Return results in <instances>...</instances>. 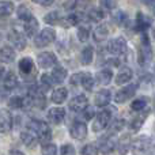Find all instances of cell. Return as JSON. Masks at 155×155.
Instances as JSON below:
<instances>
[{
    "label": "cell",
    "instance_id": "1",
    "mask_svg": "<svg viewBox=\"0 0 155 155\" xmlns=\"http://www.w3.org/2000/svg\"><path fill=\"white\" fill-rule=\"evenodd\" d=\"M155 150V142L148 136H142L131 144V151L134 155H147Z\"/></svg>",
    "mask_w": 155,
    "mask_h": 155
},
{
    "label": "cell",
    "instance_id": "2",
    "mask_svg": "<svg viewBox=\"0 0 155 155\" xmlns=\"http://www.w3.org/2000/svg\"><path fill=\"white\" fill-rule=\"evenodd\" d=\"M27 128L33 129V131L37 134L38 139H40L44 144L49 143V140H51V137H52V131H51V127L46 123H44V121H41V120H31L27 123Z\"/></svg>",
    "mask_w": 155,
    "mask_h": 155
},
{
    "label": "cell",
    "instance_id": "3",
    "mask_svg": "<svg viewBox=\"0 0 155 155\" xmlns=\"http://www.w3.org/2000/svg\"><path fill=\"white\" fill-rule=\"evenodd\" d=\"M70 83L72 86H82L86 91H91L95 84V79L88 72H78L70 79Z\"/></svg>",
    "mask_w": 155,
    "mask_h": 155
},
{
    "label": "cell",
    "instance_id": "4",
    "mask_svg": "<svg viewBox=\"0 0 155 155\" xmlns=\"http://www.w3.org/2000/svg\"><path fill=\"white\" fill-rule=\"evenodd\" d=\"M54 38H56V30L46 27V29H42L38 33V35L34 40V44L37 48H45V46L51 45L53 42Z\"/></svg>",
    "mask_w": 155,
    "mask_h": 155
},
{
    "label": "cell",
    "instance_id": "5",
    "mask_svg": "<svg viewBox=\"0 0 155 155\" xmlns=\"http://www.w3.org/2000/svg\"><path fill=\"white\" fill-rule=\"evenodd\" d=\"M106 49L110 54H114V56H121L127 52L128 49V45H127V41L124 40L123 37H117L110 40L109 42L106 44Z\"/></svg>",
    "mask_w": 155,
    "mask_h": 155
},
{
    "label": "cell",
    "instance_id": "6",
    "mask_svg": "<svg viewBox=\"0 0 155 155\" xmlns=\"http://www.w3.org/2000/svg\"><path fill=\"white\" fill-rule=\"evenodd\" d=\"M136 90H137V83H129L128 86L123 87L121 90H118L117 93H116V95H114V102H116L117 105L124 104V102H127L129 98H132V97L135 95Z\"/></svg>",
    "mask_w": 155,
    "mask_h": 155
},
{
    "label": "cell",
    "instance_id": "7",
    "mask_svg": "<svg viewBox=\"0 0 155 155\" xmlns=\"http://www.w3.org/2000/svg\"><path fill=\"white\" fill-rule=\"evenodd\" d=\"M110 121V112L109 110H102L95 116L93 121V131L94 132H102L107 127Z\"/></svg>",
    "mask_w": 155,
    "mask_h": 155
},
{
    "label": "cell",
    "instance_id": "8",
    "mask_svg": "<svg viewBox=\"0 0 155 155\" xmlns=\"http://www.w3.org/2000/svg\"><path fill=\"white\" fill-rule=\"evenodd\" d=\"M68 107L75 113H82L83 110L88 107V98L84 94H79V95L74 97L71 99L70 104H68Z\"/></svg>",
    "mask_w": 155,
    "mask_h": 155
},
{
    "label": "cell",
    "instance_id": "9",
    "mask_svg": "<svg viewBox=\"0 0 155 155\" xmlns=\"http://www.w3.org/2000/svg\"><path fill=\"white\" fill-rule=\"evenodd\" d=\"M37 63L42 70H48L57 63V56L53 52H42L37 56Z\"/></svg>",
    "mask_w": 155,
    "mask_h": 155
},
{
    "label": "cell",
    "instance_id": "10",
    "mask_svg": "<svg viewBox=\"0 0 155 155\" xmlns=\"http://www.w3.org/2000/svg\"><path fill=\"white\" fill-rule=\"evenodd\" d=\"M49 123L53 125H59L65 120V109L64 107H51L46 113Z\"/></svg>",
    "mask_w": 155,
    "mask_h": 155
},
{
    "label": "cell",
    "instance_id": "11",
    "mask_svg": "<svg viewBox=\"0 0 155 155\" xmlns=\"http://www.w3.org/2000/svg\"><path fill=\"white\" fill-rule=\"evenodd\" d=\"M7 37H8V41H11V44H12L18 51H23V49L26 48V40H25V35L22 34L21 31H18V30H15V29H11L10 31H8Z\"/></svg>",
    "mask_w": 155,
    "mask_h": 155
},
{
    "label": "cell",
    "instance_id": "12",
    "mask_svg": "<svg viewBox=\"0 0 155 155\" xmlns=\"http://www.w3.org/2000/svg\"><path fill=\"white\" fill-rule=\"evenodd\" d=\"M21 140L23 142L25 146H27V147H34L35 144L38 143V136L37 134H35L33 129L30 128H26L25 131L21 132Z\"/></svg>",
    "mask_w": 155,
    "mask_h": 155
},
{
    "label": "cell",
    "instance_id": "13",
    "mask_svg": "<svg viewBox=\"0 0 155 155\" xmlns=\"http://www.w3.org/2000/svg\"><path fill=\"white\" fill-rule=\"evenodd\" d=\"M135 22H136V29L142 33H146V30L150 29L151 25H153V19L146 14L140 12V11L136 14V21Z\"/></svg>",
    "mask_w": 155,
    "mask_h": 155
},
{
    "label": "cell",
    "instance_id": "14",
    "mask_svg": "<svg viewBox=\"0 0 155 155\" xmlns=\"http://www.w3.org/2000/svg\"><path fill=\"white\" fill-rule=\"evenodd\" d=\"M18 67H19V71H21V74H22V75H25V76L33 75V74L35 72L34 61H33L30 57H23V59H21Z\"/></svg>",
    "mask_w": 155,
    "mask_h": 155
},
{
    "label": "cell",
    "instance_id": "15",
    "mask_svg": "<svg viewBox=\"0 0 155 155\" xmlns=\"http://www.w3.org/2000/svg\"><path fill=\"white\" fill-rule=\"evenodd\" d=\"M70 135L74 139L82 140L87 136V125L83 123H74L72 127L70 128Z\"/></svg>",
    "mask_w": 155,
    "mask_h": 155
},
{
    "label": "cell",
    "instance_id": "16",
    "mask_svg": "<svg viewBox=\"0 0 155 155\" xmlns=\"http://www.w3.org/2000/svg\"><path fill=\"white\" fill-rule=\"evenodd\" d=\"M112 101V93L107 88H102L95 95V105L98 107H105L109 105V102Z\"/></svg>",
    "mask_w": 155,
    "mask_h": 155
},
{
    "label": "cell",
    "instance_id": "17",
    "mask_svg": "<svg viewBox=\"0 0 155 155\" xmlns=\"http://www.w3.org/2000/svg\"><path fill=\"white\" fill-rule=\"evenodd\" d=\"M23 29H25V33H26L27 37H37V33H38V29H40V25H38V21L33 16L30 18L29 21L25 22L23 25Z\"/></svg>",
    "mask_w": 155,
    "mask_h": 155
},
{
    "label": "cell",
    "instance_id": "18",
    "mask_svg": "<svg viewBox=\"0 0 155 155\" xmlns=\"http://www.w3.org/2000/svg\"><path fill=\"white\" fill-rule=\"evenodd\" d=\"M112 33L110 30V26L107 23H101L95 27L94 30V40L95 41H104L107 38V35Z\"/></svg>",
    "mask_w": 155,
    "mask_h": 155
},
{
    "label": "cell",
    "instance_id": "19",
    "mask_svg": "<svg viewBox=\"0 0 155 155\" xmlns=\"http://www.w3.org/2000/svg\"><path fill=\"white\" fill-rule=\"evenodd\" d=\"M68 97V90L65 87H57L52 91L51 99L53 104H63Z\"/></svg>",
    "mask_w": 155,
    "mask_h": 155
},
{
    "label": "cell",
    "instance_id": "20",
    "mask_svg": "<svg viewBox=\"0 0 155 155\" xmlns=\"http://www.w3.org/2000/svg\"><path fill=\"white\" fill-rule=\"evenodd\" d=\"M0 59H2V63H12L14 60L16 59V53L11 46L4 45L2 46V51H0Z\"/></svg>",
    "mask_w": 155,
    "mask_h": 155
},
{
    "label": "cell",
    "instance_id": "21",
    "mask_svg": "<svg viewBox=\"0 0 155 155\" xmlns=\"http://www.w3.org/2000/svg\"><path fill=\"white\" fill-rule=\"evenodd\" d=\"M112 79H113V72H112V70H109V68L101 70L95 76L97 84H109Z\"/></svg>",
    "mask_w": 155,
    "mask_h": 155
},
{
    "label": "cell",
    "instance_id": "22",
    "mask_svg": "<svg viewBox=\"0 0 155 155\" xmlns=\"http://www.w3.org/2000/svg\"><path fill=\"white\" fill-rule=\"evenodd\" d=\"M11 128H12V118H11V114L7 113L5 110H3L2 117H0V129H2V134L10 132Z\"/></svg>",
    "mask_w": 155,
    "mask_h": 155
},
{
    "label": "cell",
    "instance_id": "23",
    "mask_svg": "<svg viewBox=\"0 0 155 155\" xmlns=\"http://www.w3.org/2000/svg\"><path fill=\"white\" fill-rule=\"evenodd\" d=\"M49 76H51L53 84H54V83H56V84H59V83H63L65 79H67L68 72H67V70H65V68L57 67V68H54V70L52 71V74Z\"/></svg>",
    "mask_w": 155,
    "mask_h": 155
},
{
    "label": "cell",
    "instance_id": "24",
    "mask_svg": "<svg viewBox=\"0 0 155 155\" xmlns=\"http://www.w3.org/2000/svg\"><path fill=\"white\" fill-rule=\"evenodd\" d=\"M18 86V78L14 72H7L3 76V87L4 90H14Z\"/></svg>",
    "mask_w": 155,
    "mask_h": 155
},
{
    "label": "cell",
    "instance_id": "25",
    "mask_svg": "<svg viewBox=\"0 0 155 155\" xmlns=\"http://www.w3.org/2000/svg\"><path fill=\"white\" fill-rule=\"evenodd\" d=\"M82 14H79V12H72V14H70L68 16H65L64 19H63V22H61V25L63 26H65V27H70V26H79L80 23H82Z\"/></svg>",
    "mask_w": 155,
    "mask_h": 155
},
{
    "label": "cell",
    "instance_id": "26",
    "mask_svg": "<svg viewBox=\"0 0 155 155\" xmlns=\"http://www.w3.org/2000/svg\"><path fill=\"white\" fill-rule=\"evenodd\" d=\"M132 70L131 68H123V70L120 71V72L117 74V76H116V84H125V83H128L129 80L132 79Z\"/></svg>",
    "mask_w": 155,
    "mask_h": 155
},
{
    "label": "cell",
    "instance_id": "27",
    "mask_svg": "<svg viewBox=\"0 0 155 155\" xmlns=\"http://www.w3.org/2000/svg\"><path fill=\"white\" fill-rule=\"evenodd\" d=\"M90 31H91L90 25H87V23H80L79 26H78V31H76L78 40L82 41V42L87 41L88 37H90Z\"/></svg>",
    "mask_w": 155,
    "mask_h": 155
},
{
    "label": "cell",
    "instance_id": "28",
    "mask_svg": "<svg viewBox=\"0 0 155 155\" xmlns=\"http://www.w3.org/2000/svg\"><path fill=\"white\" fill-rule=\"evenodd\" d=\"M93 59H94V49L91 46H86L82 51V53H80V63L83 65H88L93 63Z\"/></svg>",
    "mask_w": 155,
    "mask_h": 155
},
{
    "label": "cell",
    "instance_id": "29",
    "mask_svg": "<svg viewBox=\"0 0 155 155\" xmlns=\"http://www.w3.org/2000/svg\"><path fill=\"white\" fill-rule=\"evenodd\" d=\"M63 19L64 18L60 15L59 11H52V12L46 14L44 21H45V23H48V25H61Z\"/></svg>",
    "mask_w": 155,
    "mask_h": 155
},
{
    "label": "cell",
    "instance_id": "30",
    "mask_svg": "<svg viewBox=\"0 0 155 155\" xmlns=\"http://www.w3.org/2000/svg\"><path fill=\"white\" fill-rule=\"evenodd\" d=\"M15 10V5H14L12 2H8V0H3L0 3V15L2 18H5V16H10L11 14Z\"/></svg>",
    "mask_w": 155,
    "mask_h": 155
},
{
    "label": "cell",
    "instance_id": "31",
    "mask_svg": "<svg viewBox=\"0 0 155 155\" xmlns=\"http://www.w3.org/2000/svg\"><path fill=\"white\" fill-rule=\"evenodd\" d=\"M25 104H26V99L22 98L21 95H14L8 99V106L11 109H21L25 106Z\"/></svg>",
    "mask_w": 155,
    "mask_h": 155
},
{
    "label": "cell",
    "instance_id": "32",
    "mask_svg": "<svg viewBox=\"0 0 155 155\" xmlns=\"http://www.w3.org/2000/svg\"><path fill=\"white\" fill-rule=\"evenodd\" d=\"M33 14L30 12V10L26 7V5H19L18 7V18L21 19V21H23V22H26V21H29L30 18H33Z\"/></svg>",
    "mask_w": 155,
    "mask_h": 155
},
{
    "label": "cell",
    "instance_id": "33",
    "mask_svg": "<svg viewBox=\"0 0 155 155\" xmlns=\"http://www.w3.org/2000/svg\"><path fill=\"white\" fill-rule=\"evenodd\" d=\"M146 106H147V99L143 98V97L142 98L135 99V101L131 104V109L135 110V112H142Z\"/></svg>",
    "mask_w": 155,
    "mask_h": 155
},
{
    "label": "cell",
    "instance_id": "34",
    "mask_svg": "<svg viewBox=\"0 0 155 155\" xmlns=\"http://www.w3.org/2000/svg\"><path fill=\"white\" fill-rule=\"evenodd\" d=\"M42 155H57V147L54 143H45L41 148Z\"/></svg>",
    "mask_w": 155,
    "mask_h": 155
},
{
    "label": "cell",
    "instance_id": "35",
    "mask_svg": "<svg viewBox=\"0 0 155 155\" xmlns=\"http://www.w3.org/2000/svg\"><path fill=\"white\" fill-rule=\"evenodd\" d=\"M88 18H90V21L93 22H99L102 18H104V12H102L99 8H91L90 11H88Z\"/></svg>",
    "mask_w": 155,
    "mask_h": 155
},
{
    "label": "cell",
    "instance_id": "36",
    "mask_svg": "<svg viewBox=\"0 0 155 155\" xmlns=\"http://www.w3.org/2000/svg\"><path fill=\"white\" fill-rule=\"evenodd\" d=\"M147 114H148V112H146L142 116V117H136L134 121H132V123H131V125H129V127H131V129H132V131H134V132H136L137 129H139L140 127L143 125V123H144V120H146V117H147Z\"/></svg>",
    "mask_w": 155,
    "mask_h": 155
},
{
    "label": "cell",
    "instance_id": "37",
    "mask_svg": "<svg viewBox=\"0 0 155 155\" xmlns=\"http://www.w3.org/2000/svg\"><path fill=\"white\" fill-rule=\"evenodd\" d=\"M99 154V150L95 144H86L83 146L82 148V155H98Z\"/></svg>",
    "mask_w": 155,
    "mask_h": 155
},
{
    "label": "cell",
    "instance_id": "38",
    "mask_svg": "<svg viewBox=\"0 0 155 155\" xmlns=\"http://www.w3.org/2000/svg\"><path fill=\"white\" fill-rule=\"evenodd\" d=\"M124 125H125V123H124L123 118H117V120L113 121L112 125L109 127V132H110V134H116V132L121 131Z\"/></svg>",
    "mask_w": 155,
    "mask_h": 155
},
{
    "label": "cell",
    "instance_id": "39",
    "mask_svg": "<svg viewBox=\"0 0 155 155\" xmlns=\"http://www.w3.org/2000/svg\"><path fill=\"white\" fill-rule=\"evenodd\" d=\"M60 155H76V151L72 144H63L60 147Z\"/></svg>",
    "mask_w": 155,
    "mask_h": 155
},
{
    "label": "cell",
    "instance_id": "40",
    "mask_svg": "<svg viewBox=\"0 0 155 155\" xmlns=\"http://www.w3.org/2000/svg\"><path fill=\"white\" fill-rule=\"evenodd\" d=\"M113 19H114V22L117 25H124L127 22V15L123 11H116V12L113 14Z\"/></svg>",
    "mask_w": 155,
    "mask_h": 155
},
{
    "label": "cell",
    "instance_id": "41",
    "mask_svg": "<svg viewBox=\"0 0 155 155\" xmlns=\"http://www.w3.org/2000/svg\"><path fill=\"white\" fill-rule=\"evenodd\" d=\"M94 116H97V114H95V110H94L93 106H88L87 109H84L82 112V117L84 118V120H91Z\"/></svg>",
    "mask_w": 155,
    "mask_h": 155
},
{
    "label": "cell",
    "instance_id": "42",
    "mask_svg": "<svg viewBox=\"0 0 155 155\" xmlns=\"http://www.w3.org/2000/svg\"><path fill=\"white\" fill-rule=\"evenodd\" d=\"M102 7L107 8V10H113L116 7V0H99Z\"/></svg>",
    "mask_w": 155,
    "mask_h": 155
},
{
    "label": "cell",
    "instance_id": "43",
    "mask_svg": "<svg viewBox=\"0 0 155 155\" xmlns=\"http://www.w3.org/2000/svg\"><path fill=\"white\" fill-rule=\"evenodd\" d=\"M31 2L37 3V4L44 5V7H49V5H52L54 3V0H31Z\"/></svg>",
    "mask_w": 155,
    "mask_h": 155
},
{
    "label": "cell",
    "instance_id": "44",
    "mask_svg": "<svg viewBox=\"0 0 155 155\" xmlns=\"http://www.w3.org/2000/svg\"><path fill=\"white\" fill-rule=\"evenodd\" d=\"M8 155H25L23 153H22L21 150H16V148H12V150L8 153Z\"/></svg>",
    "mask_w": 155,
    "mask_h": 155
},
{
    "label": "cell",
    "instance_id": "45",
    "mask_svg": "<svg viewBox=\"0 0 155 155\" xmlns=\"http://www.w3.org/2000/svg\"><path fill=\"white\" fill-rule=\"evenodd\" d=\"M144 3H146L147 5H150V7L155 5V0H144Z\"/></svg>",
    "mask_w": 155,
    "mask_h": 155
},
{
    "label": "cell",
    "instance_id": "46",
    "mask_svg": "<svg viewBox=\"0 0 155 155\" xmlns=\"http://www.w3.org/2000/svg\"><path fill=\"white\" fill-rule=\"evenodd\" d=\"M153 35H154V38H155V29H154V31H153Z\"/></svg>",
    "mask_w": 155,
    "mask_h": 155
},
{
    "label": "cell",
    "instance_id": "47",
    "mask_svg": "<svg viewBox=\"0 0 155 155\" xmlns=\"http://www.w3.org/2000/svg\"><path fill=\"white\" fill-rule=\"evenodd\" d=\"M150 155H155V150H154V151H153V153H151Z\"/></svg>",
    "mask_w": 155,
    "mask_h": 155
},
{
    "label": "cell",
    "instance_id": "48",
    "mask_svg": "<svg viewBox=\"0 0 155 155\" xmlns=\"http://www.w3.org/2000/svg\"><path fill=\"white\" fill-rule=\"evenodd\" d=\"M154 15H155V7H154Z\"/></svg>",
    "mask_w": 155,
    "mask_h": 155
}]
</instances>
